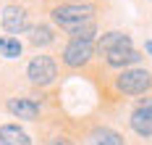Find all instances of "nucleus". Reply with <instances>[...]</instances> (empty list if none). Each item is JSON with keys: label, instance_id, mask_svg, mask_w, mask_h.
<instances>
[{"label": "nucleus", "instance_id": "1", "mask_svg": "<svg viewBox=\"0 0 152 145\" xmlns=\"http://www.w3.org/2000/svg\"><path fill=\"white\" fill-rule=\"evenodd\" d=\"M53 18L61 24L63 29L74 32L81 24H89L92 21V8L89 5H79V3H68V5H58L53 11Z\"/></svg>", "mask_w": 152, "mask_h": 145}, {"label": "nucleus", "instance_id": "2", "mask_svg": "<svg viewBox=\"0 0 152 145\" xmlns=\"http://www.w3.org/2000/svg\"><path fill=\"white\" fill-rule=\"evenodd\" d=\"M115 87L126 95H144L152 87V74L147 69H129L115 79Z\"/></svg>", "mask_w": 152, "mask_h": 145}, {"label": "nucleus", "instance_id": "3", "mask_svg": "<svg viewBox=\"0 0 152 145\" xmlns=\"http://www.w3.org/2000/svg\"><path fill=\"white\" fill-rule=\"evenodd\" d=\"M26 74H29V79L34 82V84L45 87V84H50V82L58 77V66H55V61H53L50 55H37V58L29 61Z\"/></svg>", "mask_w": 152, "mask_h": 145}, {"label": "nucleus", "instance_id": "4", "mask_svg": "<svg viewBox=\"0 0 152 145\" xmlns=\"http://www.w3.org/2000/svg\"><path fill=\"white\" fill-rule=\"evenodd\" d=\"M92 53H94L92 42H87V40H71L66 45V50H63V61L71 69H79V66H84L92 58Z\"/></svg>", "mask_w": 152, "mask_h": 145}, {"label": "nucleus", "instance_id": "5", "mask_svg": "<svg viewBox=\"0 0 152 145\" xmlns=\"http://www.w3.org/2000/svg\"><path fill=\"white\" fill-rule=\"evenodd\" d=\"M131 129L137 135H142V137L152 135V98H147L137 111L131 113Z\"/></svg>", "mask_w": 152, "mask_h": 145}, {"label": "nucleus", "instance_id": "6", "mask_svg": "<svg viewBox=\"0 0 152 145\" xmlns=\"http://www.w3.org/2000/svg\"><path fill=\"white\" fill-rule=\"evenodd\" d=\"M3 29L11 34H21L26 29V11L21 5H8L3 11Z\"/></svg>", "mask_w": 152, "mask_h": 145}, {"label": "nucleus", "instance_id": "7", "mask_svg": "<svg viewBox=\"0 0 152 145\" xmlns=\"http://www.w3.org/2000/svg\"><path fill=\"white\" fill-rule=\"evenodd\" d=\"M121 48H131V37L126 32H107L105 37L100 40V45H97V50H100L102 55L113 53V50H121Z\"/></svg>", "mask_w": 152, "mask_h": 145}, {"label": "nucleus", "instance_id": "8", "mask_svg": "<svg viewBox=\"0 0 152 145\" xmlns=\"http://www.w3.org/2000/svg\"><path fill=\"white\" fill-rule=\"evenodd\" d=\"M8 111L13 113V116H18V119L34 121L37 113H39V108H37V103H31L26 98H11V100H8Z\"/></svg>", "mask_w": 152, "mask_h": 145}, {"label": "nucleus", "instance_id": "9", "mask_svg": "<svg viewBox=\"0 0 152 145\" xmlns=\"http://www.w3.org/2000/svg\"><path fill=\"white\" fill-rule=\"evenodd\" d=\"M0 145H31V140L18 124H3L0 127Z\"/></svg>", "mask_w": 152, "mask_h": 145}, {"label": "nucleus", "instance_id": "10", "mask_svg": "<svg viewBox=\"0 0 152 145\" xmlns=\"http://www.w3.org/2000/svg\"><path fill=\"white\" fill-rule=\"evenodd\" d=\"M105 58H107V64H110V66H129V64L142 61V53H137L134 48H121V50L107 53Z\"/></svg>", "mask_w": 152, "mask_h": 145}, {"label": "nucleus", "instance_id": "11", "mask_svg": "<svg viewBox=\"0 0 152 145\" xmlns=\"http://www.w3.org/2000/svg\"><path fill=\"white\" fill-rule=\"evenodd\" d=\"M92 145H123V137L113 129H94L92 132Z\"/></svg>", "mask_w": 152, "mask_h": 145}, {"label": "nucleus", "instance_id": "12", "mask_svg": "<svg viewBox=\"0 0 152 145\" xmlns=\"http://www.w3.org/2000/svg\"><path fill=\"white\" fill-rule=\"evenodd\" d=\"M31 45H50L53 42V29L39 24V27H31V34H29Z\"/></svg>", "mask_w": 152, "mask_h": 145}, {"label": "nucleus", "instance_id": "13", "mask_svg": "<svg viewBox=\"0 0 152 145\" xmlns=\"http://www.w3.org/2000/svg\"><path fill=\"white\" fill-rule=\"evenodd\" d=\"M0 53L5 58H18L21 55V42L16 37H0Z\"/></svg>", "mask_w": 152, "mask_h": 145}, {"label": "nucleus", "instance_id": "14", "mask_svg": "<svg viewBox=\"0 0 152 145\" xmlns=\"http://www.w3.org/2000/svg\"><path fill=\"white\" fill-rule=\"evenodd\" d=\"M74 40H87V42H92V37H94V21H89V24H81L79 29H74Z\"/></svg>", "mask_w": 152, "mask_h": 145}, {"label": "nucleus", "instance_id": "15", "mask_svg": "<svg viewBox=\"0 0 152 145\" xmlns=\"http://www.w3.org/2000/svg\"><path fill=\"white\" fill-rule=\"evenodd\" d=\"M50 145H71V143H68V140H61V137H58V140H53Z\"/></svg>", "mask_w": 152, "mask_h": 145}, {"label": "nucleus", "instance_id": "16", "mask_svg": "<svg viewBox=\"0 0 152 145\" xmlns=\"http://www.w3.org/2000/svg\"><path fill=\"white\" fill-rule=\"evenodd\" d=\"M144 48H147V53H150V55H152V42H147V45H144Z\"/></svg>", "mask_w": 152, "mask_h": 145}]
</instances>
